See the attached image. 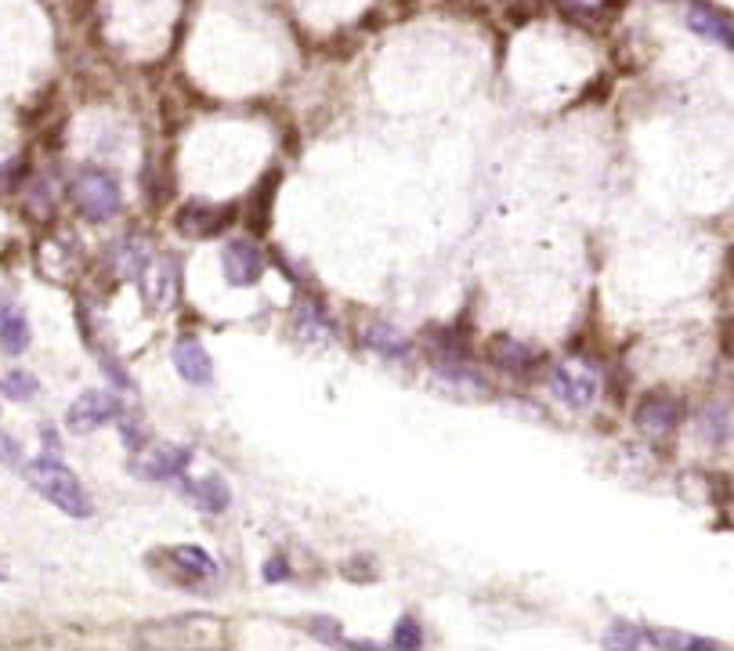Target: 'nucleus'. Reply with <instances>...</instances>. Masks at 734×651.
Listing matches in <instances>:
<instances>
[{"label":"nucleus","mask_w":734,"mask_h":651,"mask_svg":"<svg viewBox=\"0 0 734 651\" xmlns=\"http://www.w3.org/2000/svg\"><path fill=\"white\" fill-rule=\"evenodd\" d=\"M221 265H225V279L232 286H254L264 275V257L254 239H232L221 254Z\"/></svg>","instance_id":"5"},{"label":"nucleus","mask_w":734,"mask_h":651,"mask_svg":"<svg viewBox=\"0 0 734 651\" xmlns=\"http://www.w3.org/2000/svg\"><path fill=\"white\" fill-rule=\"evenodd\" d=\"M489 355H492V362H496L499 369H507V373H525V369H532L539 359L536 348H528V344H521V340H514V337H496Z\"/></svg>","instance_id":"11"},{"label":"nucleus","mask_w":734,"mask_h":651,"mask_svg":"<svg viewBox=\"0 0 734 651\" xmlns=\"http://www.w3.org/2000/svg\"><path fill=\"white\" fill-rule=\"evenodd\" d=\"M687 29L698 33L702 40H713L720 48L734 51V19L727 11L706 4V0H695V4L687 8Z\"/></svg>","instance_id":"6"},{"label":"nucleus","mask_w":734,"mask_h":651,"mask_svg":"<svg viewBox=\"0 0 734 651\" xmlns=\"http://www.w3.org/2000/svg\"><path fill=\"white\" fill-rule=\"evenodd\" d=\"M554 4L568 19H593V15H601L608 8V0H554Z\"/></svg>","instance_id":"20"},{"label":"nucleus","mask_w":734,"mask_h":651,"mask_svg":"<svg viewBox=\"0 0 734 651\" xmlns=\"http://www.w3.org/2000/svg\"><path fill=\"white\" fill-rule=\"evenodd\" d=\"M308 633H311V637H319V641H326V644H344L340 623H337V619H330V615H311Z\"/></svg>","instance_id":"21"},{"label":"nucleus","mask_w":734,"mask_h":651,"mask_svg":"<svg viewBox=\"0 0 734 651\" xmlns=\"http://www.w3.org/2000/svg\"><path fill=\"white\" fill-rule=\"evenodd\" d=\"M604 644L608 648H644V626L615 623L612 630L604 633Z\"/></svg>","instance_id":"19"},{"label":"nucleus","mask_w":734,"mask_h":651,"mask_svg":"<svg viewBox=\"0 0 734 651\" xmlns=\"http://www.w3.org/2000/svg\"><path fill=\"white\" fill-rule=\"evenodd\" d=\"M550 387L554 395L572 409H590L597 402V391H601V380L593 373V366L586 362H565V366L554 369L550 377Z\"/></svg>","instance_id":"3"},{"label":"nucleus","mask_w":734,"mask_h":651,"mask_svg":"<svg viewBox=\"0 0 734 651\" xmlns=\"http://www.w3.org/2000/svg\"><path fill=\"white\" fill-rule=\"evenodd\" d=\"M391 648H398V651L424 648V630H420V623H416L413 615H402V619L395 623V633H391Z\"/></svg>","instance_id":"17"},{"label":"nucleus","mask_w":734,"mask_h":651,"mask_svg":"<svg viewBox=\"0 0 734 651\" xmlns=\"http://www.w3.org/2000/svg\"><path fill=\"white\" fill-rule=\"evenodd\" d=\"M264 579H268V583H279V579H290V565H286L283 557H272V561L264 565Z\"/></svg>","instance_id":"23"},{"label":"nucleus","mask_w":734,"mask_h":651,"mask_svg":"<svg viewBox=\"0 0 734 651\" xmlns=\"http://www.w3.org/2000/svg\"><path fill=\"white\" fill-rule=\"evenodd\" d=\"M366 344L377 355H384V359H409V340L402 337L398 330H391V326H384V322H377V326H369L366 330Z\"/></svg>","instance_id":"14"},{"label":"nucleus","mask_w":734,"mask_h":651,"mask_svg":"<svg viewBox=\"0 0 734 651\" xmlns=\"http://www.w3.org/2000/svg\"><path fill=\"white\" fill-rule=\"evenodd\" d=\"M116 413H120V402H116V395H105V391H87V395H80L73 406H69L66 424H69V431L87 434V431H98L102 424H109Z\"/></svg>","instance_id":"4"},{"label":"nucleus","mask_w":734,"mask_h":651,"mask_svg":"<svg viewBox=\"0 0 734 651\" xmlns=\"http://www.w3.org/2000/svg\"><path fill=\"white\" fill-rule=\"evenodd\" d=\"M174 366H178L181 380H189L196 387H207L214 380V362H210L207 348L199 344V340H178V348H174Z\"/></svg>","instance_id":"9"},{"label":"nucleus","mask_w":734,"mask_h":651,"mask_svg":"<svg viewBox=\"0 0 734 651\" xmlns=\"http://www.w3.org/2000/svg\"><path fill=\"white\" fill-rule=\"evenodd\" d=\"M19 456H22V445L15 442V438H11V434H4L0 431V463H19Z\"/></svg>","instance_id":"22"},{"label":"nucleus","mask_w":734,"mask_h":651,"mask_svg":"<svg viewBox=\"0 0 734 651\" xmlns=\"http://www.w3.org/2000/svg\"><path fill=\"white\" fill-rule=\"evenodd\" d=\"M192 453L185 445H163L156 453H149L145 463H134V471H142L152 482H170V478H181L185 467H189Z\"/></svg>","instance_id":"10"},{"label":"nucleus","mask_w":734,"mask_h":651,"mask_svg":"<svg viewBox=\"0 0 734 651\" xmlns=\"http://www.w3.org/2000/svg\"><path fill=\"white\" fill-rule=\"evenodd\" d=\"M232 210L214 207V203H189L178 210V232L189 239H210L217 232H225Z\"/></svg>","instance_id":"7"},{"label":"nucleus","mask_w":734,"mask_h":651,"mask_svg":"<svg viewBox=\"0 0 734 651\" xmlns=\"http://www.w3.org/2000/svg\"><path fill=\"white\" fill-rule=\"evenodd\" d=\"M8 579V565H4V557H0V583Z\"/></svg>","instance_id":"24"},{"label":"nucleus","mask_w":734,"mask_h":651,"mask_svg":"<svg viewBox=\"0 0 734 651\" xmlns=\"http://www.w3.org/2000/svg\"><path fill=\"white\" fill-rule=\"evenodd\" d=\"M26 478L44 500L55 503L69 518H91L95 514V503H91L87 489L80 485V478L62 460H55V456H37L26 467Z\"/></svg>","instance_id":"1"},{"label":"nucleus","mask_w":734,"mask_h":651,"mask_svg":"<svg viewBox=\"0 0 734 651\" xmlns=\"http://www.w3.org/2000/svg\"><path fill=\"white\" fill-rule=\"evenodd\" d=\"M185 492H189V500L196 503L199 510H207V514H221V510L228 507V500H232V496H228V485L221 482V478H214V474H210V478H196V482H185Z\"/></svg>","instance_id":"12"},{"label":"nucleus","mask_w":734,"mask_h":651,"mask_svg":"<svg viewBox=\"0 0 734 651\" xmlns=\"http://www.w3.org/2000/svg\"><path fill=\"white\" fill-rule=\"evenodd\" d=\"M727 409L724 406H709L706 416H702V434H706L709 445H724L727 442Z\"/></svg>","instance_id":"18"},{"label":"nucleus","mask_w":734,"mask_h":651,"mask_svg":"<svg viewBox=\"0 0 734 651\" xmlns=\"http://www.w3.org/2000/svg\"><path fill=\"white\" fill-rule=\"evenodd\" d=\"M73 203L80 207V214L91 221H109L113 214H120V185L113 174L105 170H80L73 178Z\"/></svg>","instance_id":"2"},{"label":"nucleus","mask_w":734,"mask_h":651,"mask_svg":"<svg viewBox=\"0 0 734 651\" xmlns=\"http://www.w3.org/2000/svg\"><path fill=\"white\" fill-rule=\"evenodd\" d=\"M0 348L8 351V355H22L29 348V322L15 304H8L0 312Z\"/></svg>","instance_id":"13"},{"label":"nucleus","mask_w":734,"mask_h":651,"mask_svg":"<svg viewBox=\"0 0 734 651\" xmlns=\"http://www.w3.org/2000/svg\"><path fill=\"white\" fill-rule=\"evenodd\" d=\"M40 384L33 373H26V369H11V373H4L0 377V395L15 398V402H29V398L37 395Z\"/></svg>","instance_id":"16"},{"label":"nucleus","mask_w":734,"mask_h":651,"mask_svg":"<svg viewBox=\"0 0 734 651\" xmlns=\"http://www.w3.org/2000/svg\"><path fill=\"white\" fill-rule=\"evenodd\" d=\"M677 424H680V406L669 395H648L637 406V427L644 434L662 438V434H669Z\"/></svg>","instance_id":"8"},{"label":"nucleus","mask_w":734,"mask_h":651,"mask_svg":"<svg viewBox=\"0 0 734 651\" xmlns=\"http://www.w3.org/2000/svg\"><path fill=\"white\" fill-rule=\"evenodd\" d=\"M170 561L181 568V572H189L192 579H210L217 572L214 557L207 554L203 547H192V543H185V547H174L170 550Z\"/></svg>","instance_id":"15"}]
</instances>
